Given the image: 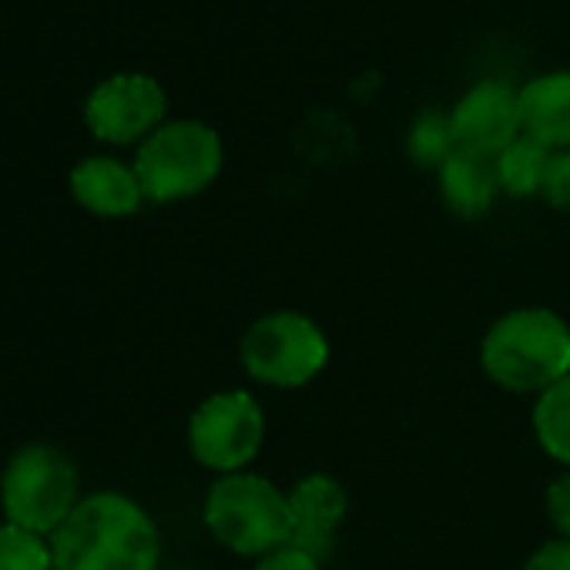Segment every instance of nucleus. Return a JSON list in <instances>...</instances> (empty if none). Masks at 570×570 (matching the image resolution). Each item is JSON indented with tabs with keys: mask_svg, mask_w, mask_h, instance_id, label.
<instances>
[{
	"mask_svg": "<svg viewBox=\"0 0 570 570\" xmlns=\"http://www.w3.org/2000/svg\"><path fill=\"white\" fill-rule=\"evenodd\" d=\"M55 570H158L161 533L128 493L95 490L48 537Z\"/></svg>",
	"mask_w": 570,
	"mask_h": 570,
	"instance_id": "nucleus-1",
	"label": "nucleus"
},
{
	"mask_svg": "<svg viewBox=\"0 0 570 570\" xmlns=\"http://www.w3.org/2000/svg\"><path fill=\"white\" fill-rule=\"evenodd\" d=\"M480 370L507 393H543L570 376V323L547 306L503 313L480 340Z\"/></svg>",
	"mask_w": 570,
	"mask_h": 570,
	"instance_id": "nucleus-2",
	"label": "nucleus"
},
{
	"mask_svg": "<svg viewBox=\"0 0 570 570\" xmlns=\"http://www.w3.org/2000/svg\"><path fill=\"white\" fill-rule=\"evenodd\" d=\"M202 523L228 553L258 560L293 540L289 493L255 470L215 476L202 500Z\"/></svg>",
	"mask_w": 570,
	"mask_h": 570,
	"instance_id": "nucleus-3",
	"label": "nucleus"
},
{
	"mask_svg": "<svg viewBox=\"0 0 570 570\" xmlns=\"http://www.w3.org/2000/svg\"><path fill=\"white\" fill-rule=\"evenodd\" d=\"M135 171L145 198L175 205L212 188L225 165L222 135L198 118H168L135 151Z\"/></svg>",
	"mask_w": 570,
	"mask_h": 570,
	"instance_id": "nucleus-4",
	"label": "nucleus"
},
{
	"mask_svg": "<svg viewBox=\"0 0 570 570\" xmlns=\"http://www.w3.org/2000/svg\"><path fill=\"white\" fill-rule=\"evenodd\" d=\"M326 330L299 309H272L242 333L238 363L248 380L268 390H303L330 366Z\"/></svg>",
	"mask_w": 570,
	"mask_h": 570,
	"instance_id": "nucleus-5",
	"label": "nucleus"
},
{
	"mask_svg": "<svg viewBox=\"0 0 570 570\" xmlns=\"http://www.w3.org/2000/svg\"><path fill=\"white\" fill-rule=\"evenodd\" d=\"M81 503V480L75 460L55 443H28L14 450L0 473L4 520L51 537Z\"/></svg>",
	"mask_w": 570,
	"mask_h": 570,
	"instance_id": "nucleus-6",
	"label": "nucleus"
},
{
	"mask_svg": "<svg viewBox=\"0 0 570 570\" xmlns=\"http://www.w3.org/2000/svg\"><path fill=\"white\" fill-rule=\"evenodd\" d=\"M265 446V410L248 390H218L205 396L188 420L191 460L215 476L252 470Z\"/></svg>",
	"mask_w": 570,
	"mask_h": 570,
	"instance_id": "nucleus-7",
	"label": "nucleus"
},
{
	"mask_svg": "<svg viewBox=\"0 0 570 570\" xmlns=\"http://www.w3.org/2000/svg\"><path fill=\"white\" fill-rule=\"evenodd\" d=\"M168 121V95L145 71H118L98 81L85 98V125L91 138L111 148L141 145Z\"/></svg>",
	"mask_w": 570,
	"mask_h": 570,
	"instance_id": "nucleus-8",
	"label": "nucleus"
},
{
	"mask_svg": "<svg viewBox=\"0 0 570 570\" xmlns=\"http://www.w3.org/2000/svg\"><path fill=\"white\" fill-rule=\"evenodd\" d=\"M456 151L497 161L520 135V98L503 78H483L470 85L450 108Z\"/></svg>",
	"mask_w": 570,
	"mask_h": 570,
	"instance_id": "nucleus-9",
	"label": "nucleus"
},
{
	"mask_svg": "<svg viewBox=\"0 0 570 570\" xmlns=\"http://www.w3.org/2000/svg\"><path fill=\"white\" fill-rule=\"evenodd\" d=\"M289 510H293V540L316 560H326L336 547L340 527L350 517V490L340 476L326 470H313L299 476L289 490Z\"/></svg>",
	"mask_w": 570,
	"mask_h": 570,
	"instance_id": "nucleus-10",
	"label": "nucleus"
},
{
	"mask_svg": "<svg viewBox=\"0 0 570 570\" xmlns=\"http://www.w3.org/2000/svg\"><path fill=\"white\" fill-rule=\"evenodd\" d=\"M75 202L98 218H128L148 198L131 161L115 155H88L71 168Z\"/></svg>",
	"mask_w": 570,
	"mask_h": 570,
	"instance_id": "nucleus-11",
	"label": "nucleus"
},
{
	"mask_svg": "<svg viewBox=\"0 0 570 570\" xmlns=\"http://www.w3.org/2000/svg\"><path fill=\"white\" fill-rule=\"evenodd\" d=\"M520 128L550 151L570 148V68L543 71L517 88Z\"/></svg>",
	"mask_w": 570,
	"mask_h": 570,
	"instance_id": "nucleus-12",
	"label": "nucleus"
},
{
	"mask_svg": "<svg viewBox=\"0 0 570 570\" xmlns=\"http://www.w3.org/2000/svg\"><path fill=\"white\" fill-rule=\"evenodd\" d=\"M436 181H440V198H443V205H446L456 218H466V222L483 218V215L497 205V198L503 195V191H500V181H497L493 161L473 158V155H463V151H456V155L436 171Z\"/></svg>",
	"mask_w": 570,
	"mask_h": 570,
	"instance_id": "nucleus-13",
	"label": "nucleus"
},
{
	"mask_svg": "<svg viewBox=\"0 0 570 570\" xmlns=\"http://www.w3.org/2000/svg\"><path fill=\"white\" fill-rule=\"evenodd\" d=\"M530 426H533L537 446L553 463L570 470V376L557 380L553 386L533 396Z\"/></svg>",
	"mask_w": 570,
	"mask_h": 570,
	"instance_id": "nucleus-14",
	"label": "nucleus"
},
{
	"mask_svg": "<svg viewBox=\"0 0 570 570\" xmlns=\"http://www.w3.org/2000/svg\"><path fill=\"white\" fill-rule=\"evenodd\" d=\"M547 161H550V148H543L540 141L520 135V138L493 161L500 191L510 195V198H517V202L540 198V185H543Z\"/></svg>",
	"mask_w": 570,
	"mask_h": 570,
	"instance_id": "nucleus-15",
	"label": "nucleus"
},
{
	"mask_svg": "<svg viewBox=\"0 0 570 570\" xmlns=\"http://www.w3.org/2000/svg\"><path fill=\"white\" fill-rule=\"evenodd\" d=\"M406 155L416 168H433L440 171L453 155H456V141H453V125H450V111H436L426 108L413 118V125L406 128Z\"/></svg>",
	"mask_w": 570,
	"mask_h": 570,
	"instance_id": "nucleus-16",
	"label": "nucleus"
},
{
	"mask_svg": "<svg viewBox=\"0 0 570 570\" xmlns=\"http://www.w3.org/2000/svg\"><path fill=\"white\" fill-rule=\"evenodd\" d=\"M0 570H55L51 540L4 520L0 523Z\"/></svg>",
	"mask_w": 570,
	"mask_h": 570,
	"instance_id": "nucleus-17",
	"label": "nucleus"
},
{
	"mask_svg": "<svg viewBox=\"0 0 570 570\" xmlns=\"http://www.w3.org/2000/svg\"><path fill=\"white\" fill-rule=\"evenodd\" d=\"M540 198L557 212H570V148L550 151L543 185H540Z\"/></svg>",
	"mask_w": 570,
	"mask_h": 570,
	"instance_id": "nucleus-18",
	"label": "nucleus"
},
{
	"mask_svg": "<svg viewBox=\"0 0 570 570\" xmlns=\"http://www.w3.org/2000/svg\"><path fill=\"white\" fill-rule=\"evenodd\" d=\"M543 510L553 527V537L570 540V470H563L560 476L550 480V487L543 493Z\"/></svg>",
	"mask_w": 570,
	"mask_h": 570,
	"instance_id": "nucleus-19",
	"label": "nucleus"
},
{
	"mask_svg": "<svg viewBox=\"0 0 570 570\" xmlns=\"http://www.w3.org/2000/svg\"><path fill=\"white\" fill-rule=\"evenodd\" d=\"M252 570H323V560H316L313 553H306L296 543H285V547L258 557Z\"/></svg>",
	"mask_w": 570,
	"mask_h": 570,
	"instance_id": "nucleus-20",
	"label": "nucleus"
},
{
	"mask_svg": "<svg viewBox=\"0 0 570 570\" xmlns=\"http://www.w3.org/2000/svg\"><path fill=\"white\" fill-rule=\"evenodd\" d=\"M520 570H570V540H560V537L543 540V543L523 560Z\"/></svg>",
	"mask_w": 570,
	"mask_h": 570,
	"instance_id": "nucleus-21",
	"label": "nucleus"
}]
</instances>
